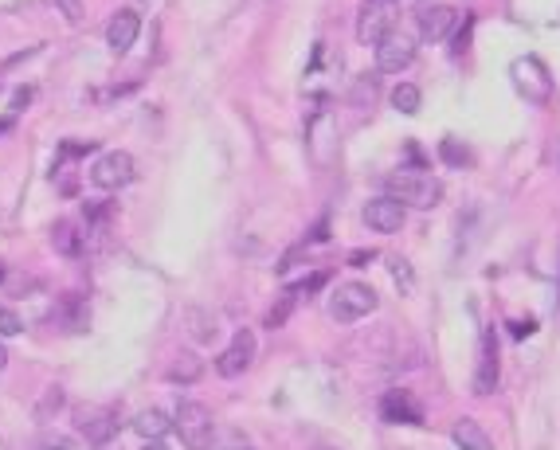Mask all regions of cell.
Returning <instances> with one entry per match:
<instances>
[{"label":"cell","instance_id":"9a60e30c","mask_svg":"<svg viewBox=\"0 0 560 450\" xmlns=\"http://www.w3.org/2000/svg\"><path fill=\"white\" fill-rule=\"evenodd\" d=\"M451 439H455V447L459 450H494L490 435L482 431L478 419H459V423L451 427Z\"/></svg>","mask_w":560,"mask_h":450},{"label":"cell","instance_id":"9c48e42d","mask_svg":"<svg viewBox=\"0 0 560 450\" xmlns=\"http://www.w3.org/2000/svg\"><path fill=\"white\" fill-rule=\"evenodd\" d=\"M75 419H79V431L87 435V443H94V447H106L118 435V407H83Z\"/></svg>","mask_w":560,"mask_h":450},{"label":"cell","instance_id":"8992f818","mask_svg":"<svg viewBox=\"0 0 560 450\" xmlns=\"http://www.w3.org/2000/svg\"><path fill=\"white\" fill-rule=\"evenodd\" d=\"M392 28H396V4L392 0H369L361 8V20H357V40L361 44H380Z\"/></svg>","mask_w":560,"mask_h":450},{"label":"cell","instance_id":"2e32d148","mask_svg":"<svg viewBox=\"0 0 560 450\" xmlns=\"http://www.w3.org/2000/svg\"><path fill=\"white\" fill-rule=\"evenodd\" d=\"M134 431H138L145 443H161L169 431H173V419L165 415V411H157V407H149V411H141L138 419H134Z\"/></svg>","mask_w":560,"mask_h":450},{"label":"cell","instance_id":"f1b7e54d","mask_svg":"<svg viewBox=\"0 0 560 450\" xmlns=\"http://www.w3.org/2000/svg\"><path fill=\"white\" fill-rule=\"evenodd\" d=\"M8 364V349H4V341H0V368Z\"/></svg>","mask_w":560,"mask_h":450},{"label":"cell","instance_id":"4fadbf2b","mask_svg":"<svg viewBox=\"0 0 560 450\" xmlns=\"http://www.w3.org/2000/svg\"><path fill=\"white\" fill-rule=\"evenodd\" d=\"M498 384V341L486 329L482 333V349H478V372H474V396H490Z\"/></svg>","mask_w":560,"mask_h":450},{"label":"cell","instance_id":"1f68e13d","mask_svg":"<svg viewBox=\"0 0 560 450\" xmlns=\"http://www.w3.org/2000/svg\"><path fill=\"white\" fill-rule=\"evenodd\" d=\"M318 450H333V447H318Z\"/></svg>","mask_w":560,"mask_h":450},{"label":"cell","instance_id":"d4e9b609","mask_svg":"<svg viewBox=\"0 0 560 450\" xmlns=\"http://www.w3.org/2000/svg\"><path fill=\"white\" fill-rule=\"evenodd\" d=\"M212 450H251V443H247V439L239 443V435H228V443H224V447H212Z\"/></svg>","mask_w":560,"mask_h":450},{"label":"cell","instance_id":"8fae6325","mask_svg":"<svg viewBox=\"0 0 560 450\" xmlns=\"http://www.w3.org/2000/svg\"><path fill=\"white\" fill-rule=\"evenodd\" d=\"M365 224L373 227V231H380V235H392V231H400L404 227V204L400 200H392V196H376V200H369L365 204Z\"/></svg>","mask_w":560,"mask_h":450},{"label":"cell","instance_id":"7a4b0ae2","mask_svg":"<svg viewBox=\"0 0 560 450\" xmlns=\"http://www.w3.org/2000/svg\"><path fill=\"white\" fill-rule=\"evenodd\" d=\"M173 427L181 435V443L188 450H212L216 447V419H212V407L185 400L173 415Z\"/></svg>","mask_w":560,"mask_h":450},{"label":"cell","instance_id":"44dd1931","mask_svg":"<svg viewBox=\"0 0 560 450\" xmlns=\"http://www.w3.org/2000/svg\"><path fill=\"white\" fill-rule=\"evenodd\" d=\"M439 153H443V161H447V165H455V169H463V165H470L467 145H459L455 137H447V141L439 145Z\"/></svg>","mask_w":560,"mask_h":450},{"label":"cell","instance_id":"5b68a950","mask_svg":"<svg viewBox=\"0 0 560 450\" xmlns=\"http://www.w3.org/2000/svg\"><path fill=\"white\" fill-rule=\"evenodd\" d=\"M412 59H416V40H412L404 28H392V32L376 44V71H384V75L408 71Z\"/></svg>","mask_w":560,"mask_h":450},{"label":"cell","instance_id":"ba28073f","mask_svg":"<svg viewBox=\"0 0 560 450\" xmlns=\"http://www.w3.org/2000/svg\"><path fill=\"white\" fill-rule=\"evenodd\" d=\"M251 360H255V333L251 329H235L232 345L216 357V372L232 380V376H243L251 368Z\"/></svg>","mask_w":560,"mask_h":450},{"label":"cell","instance_id":"f546056e","mask_svg":"<svg viewBox=\"0 0 560 450\" xmlns=\"http://www.w3.org/2000/svg\"><path fill=\"white\" fill-rule=\"evenodd\" d=\"M141 450H165V447H161V443H145Z\"/></svg>","mask_w":560,"mask_h":450},{"label":"cell","instance_id":"7402d4cb","mask_svg":"<svg viewBox=\"0 0 560 450\" xmlns=\"http://www.w3.org/2000/svg\"><path fill=\"white\" fill-rule=\"evenodd\" d=\"M16 333H24V321H20V314L0 306V337H16Z\"/></svg>","mask_w":560,"mask_h":450},{"label":"cell","instance_id":"5bb4252c","mask_svg":"<svg viewBox=\"0 0 560 450\" xmlns=\"http://www.w3.org/2000/svg\"><path fill=\"white\" fill-rule=\"evenodd\" d=\"M455 24H459V12H455L451 4H435V8L420 12V36L427 40V44H439V40H447Z\"/></svg>","mask_w":560,"mask_h":450},{"label":"cell","instance_id":"cb8c5ba5","mask_svg":"<svg viewBox=\"0 0 560 450\" xmlns=\"http://www.w3.org/2000/svg\"><path fill=\"white\" fill-rule=\"evenodd\" d=\"M59 8H63V16L71 20V24H79L83 20V0H55Z\"/></svg>","mask_w":560,"mask_h":450},{"label":"cell","instance_id":"52a82bcc","mask_svg":"<svg viewBox=\"0 0 560 450\" xmlns=\"http://www.w3.org/2000/svg\"><path fill=\"white\" fill-rule=\"evenodd\" d=\"M130 180H134V157H130V153H106V157L94 161V169H91L94 188L118 192V188H126Z\"/></svg>","mask_w":560,"mask_h":450},{"label":"cell","instance_id":"6da1fadb","mask_svg":"<svg viewBox=\"0 0 560 450\" xmlns=\"http://www.w3.org/2000/svg\"><path fill=\"white\" fill-rule=\"evenodd\" d=\"M388 192H392V200H400V204H408V208H435L439 204V196H443V184L439 177H431L427 169H400V173H392L388 177Z\"/></svg>","mask_w":560,"mask_h":450},{"label":"cell","instance_id":"277c9868","mask_svg":"<svg viewBox=\"0 0 560 450\" xmlns=\"http://www.w3.org/2000/svg\"><path fill=\"white\" fill-rule=\"evenodd\" d=\"M376 306H380V298H376L373 286H365V282H345V286H337V290H333L329 314L349 325V321H361V317H369Z\"/></svg>","mask_w":560,"mask_h":450},{"label":"cell","instance_id":"4316f807","mask_svg":"<svg viewBox=\"0 0 560 450\" xmlns=\"http://www.w3.org/2000/svg\"><path fill=\"white\" fill-rule=\"evenodd\" d=\"M40 450H75V443H71V439H47Z\"/></svg>","mask_w":560,"mask_h":450},{"label":"cell","instance_id":"30bf717a","mask_svg":"<svg viewBox=\"0 0 560 450\" xmlns=\"http://www.w3.org/2000/svg\"><path fill=\"white\" fill-rule=\"evenodd\" d=\"M380 415H384V423H408V427H420L423 404L412 396V392L392 388V392H384V400H380Z\"/></svg>","mask_w":560,"mask_h":450},{"label":"cell","instance_id":"e0dca14e","mask_svg":"<svg viewBox=\"0 0 560 450\" xmlns=\"http://www.w3.org/2000/svg\"><path fill=\"white\" fill-rule=\"evenodd\" d=\"M51 243H55V251H59V255H67V259H75V255L83 251V243H87V235H79V227L71 224V220H59V224L51 227Z\"/></svg>","mask_w":560,"mask_h":450},{"label":"cell","instance_id":"484cf974","mask_svg":"<svg viewBox=\"0 0 560 450\" xmlns=\"http://www.w3.org/2000/svg\"><path fill=\"white\" fill-rule=\"evenodd\" d=\"M373 259H376V251H353L349 263H353V267H365V263H373Z\"/></svg>","mask_w":560,"mask_h":450},{"label":"cell","instance_id":"83f0119b","mask_svg":"<svg viewBox=\"0 0 560 450\" xmlns=\"http://www.w3.org/2000/svg\"><path fill=\"white\" fill-rule=\"evenodd\" d=\"M533 333V321L525 317V321H514V337H529Z\"/></svg>","mask_w":560,"mask_h":450},{"label":"cell","instance_id":"3957f363","mask_svg":"<svg viewBox=\"0 0 560 450\" xmlns=\"http://www.w3.org/2000/svg\"><path fill=\"white\" fill-rule=\"evenodd\" d=\"M510 79H514L517 94H521L525 102H533V106H545V102L553 98V79H549V67H545L537 55H521V59H514V67H510Z\"/></svg>","mask_w":560,"mask_h":450},{"label":"cell","instance_id":"603a6c76","mask_svg":"<svg viewBox=\"0 0 560 450\" xmlns=\"http://www.w3.org/2000/svg\"><path fill=\"white\" fill-rule=\"evenodd\" d=\"M392 278H396V286L412 290V267H408V259H392Z\"/></svg>","mask_w":560,"mask_h":450},{"label":"cell","instance_id":"ac0fdd59","mask_svg":"<svg viewBox=\"0 0 560 450\" xmlns=\"http://www.w3.org/2000/svg\"><path fill=\"white\" fill-rule=\"evenodd\" d=\"M200 372H204V364L192 357V353H181L177 364L169 368V380L173 384H192V380H200Z\"/></svg>","mask_w":560,"mask_h":450},{"label":"cell","instance_id":"4dcf8cb0","mask_svg":"<svg viewBox=\"0 0 560 450\" xmlns=\"http://www.w3.org/2000/svg\"><path fill=\"white\" fill-rule=\"evenodd\" d=\"M0 282H4V263H0Z\"/></svg>","mask_w":560,"mask_h":450},{"label":"cell","instance_id":"ffe728a7","mask_svg":"<svg viewBox=\"0 0 560 450\" xmlns=\"http://www.w3.org/2000/svg\"><path fill=\"white\" fill-rule=\"evenodd\" d=\"M376 94H380V83H376V75H361L357 83H353V106H373Z\"/></svg>","mask_w":560,"mask_h":450},{"label":"cell","instance_id":"d6986e66","mask_svg":"<svg viewBox=\"0 0 560 450\" xmlns=\"http://www.w3.org/2000/svg\"><path fill=\"white\" fill-rule=\"evenodd\" d=\"M420 102H423V94H420V87H412V83H400V87L392 90V106H396L400 114H420Z\"/></svg>","mask_w":560,"mask_h":450},{"label":"cell","instance_id":"7c38bea8","mask_svg":"<svg viewBox=\"0 0 560 450\" xmlns=\"http://www.w3.org/2000/svg\"><path fill=\"white\" fill-rule=\"evenodd\" d=\"M138 32H141V20L134 8H122V12H114L110 16V24H106V44L114 55H126L130 47L138 44Z\"/></svg>","mask_w":560,"mask_h":450}]
</instances>
